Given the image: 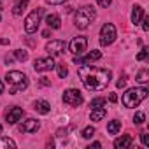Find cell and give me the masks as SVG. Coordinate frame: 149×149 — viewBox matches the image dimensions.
I'll return each instance as SVG.
<instances>
[{
	"label": "cell",
	"instance_id": "1",
	"mask_svg": "<svg viewBox=\"0 0 149 149\" xmlns=\"http://www.w3.org/2000/svg\"><path fill=\"white\" fill-rule=\"evenodd\" d=\"M79 77L84 83V86L88 90L93 91H102L109 86L112 74L109 68H100V67H88V65H81L79 67Z\"/></svg>",
	"mask_w": 149,
	"mask_h": 149
},
{
	"label": "cell",
	"instance_id": "2",
	"mask_svg": "<svg viewBox=\"0 0 149 149\" xmlns=\"http://www.w3.org/2000/svg\"><path fill=\"white\" fill-rule=\"evenodd\" d=\"M6 83L11 86V88H9V93H11V95H16V93H19V91L26 90V86H28V77L25 76L23 72H19V70H11V72L6 74Z\"/></svg>",
	"mask_w": 149,
	"mask_h": 149
},
{
	"label": "cell",
	"instance_id": "3",
	"mask_svg": "<svg viewBox=\"0 0 149 149\" xmlns=\"http://www.w3.org/2000/svg\"><path fill=\"white\" fill-rule=\"evenodd\" d=\"M147 88H130L126 90V93L123 95V105L128 107V109H133L137 107L142 100L147 98Z\"/></svg>",
	"mask_w": 149,
	"mask_h": 149
},
{
	"label": "cell",
	"instance_id": "4",
	"mask_svg": "<svg viewBox=\"0 0 149 149\" xmlns=\"http://www.w3.org/2000/svg\"><path fill=\"white\" fill-rule=\"evenodd\" d=\"M95 18H97L95 9H93L91 6H86V7H83V9H79V11L76 13L74 23H76V26H77L79 30H84V28H88V26L93 23Z\"/></svg>",
	"mask_w": 149,
	"mask_h": 149
},
{
	"label": "cell",
	"instance_id": "5",
	"mask_svg": "<svg viewBox=\"0 0 149 149\" xmlns=\"http://www.w3.org/2000/svg\"><path fill=\"white\" fill-rule=\"evenodd\" d=\"M42 14H44V9H42V7H37V9H33V11L25 18V30H26V33L37 32V28H39V25H40Z\"/></svg>",
	"mask_w": 149,
	"mask_h": 149
},
{
	"label": "cell",
	"instance_id": "6",
	"mask_svg": "<svg viewBox=\"0 0 149 149\" xmlns=\"http://www.w3.org/2000/svg\"><path fill=\"white\" fill-rule=\"evenodd\" d=\"M118 37V32H116V26L112 23H105L100 30V44L102 46H111Z\"/></svg>",
	"mask_w": 149,
	"mask_h": 149
},
{
	"label": "cell",
	"instance_id": "7",
	"mask_svg": "<svg viewBox=\"0 0 149 149\" xmlns=\"http://www.w3.org/2000/svg\"><path fill=\"white\" fill-rule=\"evenodd\" d=\"M63 102H65L67 105H70V107H79V105H83L84 98H83V95H81L79 90L70 88V90H65V93H63Z\"/></svg>",
	"mask_w": 149,
	"mask_h": 149
},
{
	"label": "cell",
	"instance_id": "8",
	"mask_svg": "<svg viewBox=\"0 0 149 149\" xmlns=\"http://www.w3.org/2000/svg\"><path fill=\"white\" fill-rule=\"evenodd\" d=\"M86 46H88V39L86 37H74L68 49L72 54H76V56H81L84 51H86Z\"/></svg>",
	"mask_w": 149,
	"mask_h": 149
},
{
	"label": "cell",
	"instance_id": "9",
	"mask_svg": "<svg viewBox=\"0 0 149 149\" xmlns=\"http://www.w3.org/2000/svg\"><path fill=\"white\" fill-rule=\"evenodd\" d=\"M65 47H67V44L63 40H60V39H54V40H51V42L46 44V51H47L49 56H60V54H63Z\"/></svg>",
	"mask_w": 149,
	"mask_h": 149
},
{
	"label": "cell",
	"instance_id": "10",
	"mask_svg": "<svg viewBox=\"0 0 149 149\" xmlns=\"http://www.w3.org/2000/svg\"><path fill=\"white\" fill-rule=\"evenodd\" d=\"M54 60H53V56H47V58H37L35 61H33V68L37 70V72H47V70H53L54 68Z\"/></svg>",
	"mask_w": 149,
	"mask_h": 149
},
{
	"label": "cell",
	"instance_id": "11",
	"mask_svg": "<svg viewBox=\"0 0 149 149\" xmlns=\"http://www.w3.org/2000/svg\"><path fill=\"white\" fill-rule=\"evenodd\" d=\"M40 128V123L37 121V119H26V121H23L21 125H19V132L21 133H35L37 130Z\"/></svg>",
	"mask_w": 149,
	"mask_h": 149
},
{
	"label": "cell",
	"instance_id": "12",
	"mask_svg": "<svg viewBox=\"0 0 149 149\" xmlns=\"http://www.w3.org/2000/svg\"><path fill=\"white\" fill-rule=\"evenodd\" d=\"M100 58H102V53H100V51H97V49H93V51H91V53H88L84 58L76 56V58H74V63H77V65H84V63L97 61V60H100Z\"/></svg>",
	"mask_w": 149,
	"mask_h": 149
},
{
	"label": "cell",
	"instance_id": "13",
	"mask_svg": "<svg viewBox=\"0 0 149 149\" xmlns=\"http://www.w3.org/2000/svg\"><path fill=\"white\" fill-rule=\"evenodd\" d=\"M23 114H25V111H23L21 107H13V109L7 112V116H6L7 125H16V123L23 118Z\"/></svg>",
	"mask_w": 149,
	"mask_h": 149
},
{
	"label": "cell",
	"instance_id": "14",
	"mask_svg": "<svg viewBox=\"0 0 149 149\" xmlns=\"http://www.w3.org/2000/svg\"><path fill=\"white\" fill-rule=\"evenodd\" d=\"M132 142H133L132 135H123V137H119V139L114 140V147L116 149H126V147L132 146Z\"/></svg>",
	"mask_w": 149,
	"mask_h": 149
},
{
	"label": "cell",
	"instance_id": "15",
	"mask_svg": "<svg viewBox=\"0 0 149 149\" xmlns=\"http://www.w3.org/2000/svg\"><path fill=\"white\" fill-rule=\"evenodd\" d=\"M33 109H35L39 114H49L51 105H49V102H46V100H37V102L33 104Z\"/></svg>",
	"mask_w": 149,
	"mask_h": 149
},
{
	"label": "cell",
	"instance_id": "16",
	"mask_svg": "<svg viewBox=\"0 0 149 149\" xmlns=\"http://www.w3.org/2000/svg\"><path fill=\"white\" fill-rule=\"evenodd\" d=\"M142 18H144V9L140 6H135L133 11H132V23L133 25H139L142 21Z\"/></svg>",
	"mask_w": 149,
	"mask_h": 149
},
{
	"label": "cell",
	"instance_id": "17",
	"mask_svg": "<svg viewBox=\"0 0 149 149\" xmlns=\"http://www.w3.org/2000/svg\"><path fill=\"white\" fill-rule=\"evenodd\" d=\"M105 114H107V111L104 107H95V109H91L90 118H91V121H102L105 118Z\"/></svg>",
	"mask_w": 149,
	"mask_h": 149
},
{
	"label": "cell",
	"instance_id": "18",
	"mask_svg": "<svg viewBox=\"0 0 149 149\" xmlns=\"http://www.w3.org/2000/svg\"><path fill=\"white\" fill-rule=\"evenodd\" d=\"M26 6H28V0H14L13 13H14L16 16H19V14H23V11L26 9Z\"/></svg>",
	"mask_w": 149,
	"mask_h": 149
},
{
	"label": "cell",
	"instance_id": "19",
	"mask_svg": "<svg viewBox=\"0 0 149 149\" xmlns=\"http://www.w3.org/2000/svg\"><path fill=\"white\" fill-rule=\"evenodd\" d=\"M46 23H47V26L53 28V30H58V28L61 26V23H60V16H58V14H49V16L46 18Z\"/></svg>",
	"mask_w": 149,
	"mask_h": 149
},
{
	"label": "cell",
	"instance_id": "20",
	"mask_svg": "<svg viewBox=\"0 0 149 149\" xmlns=\"http://www.w3.org/2000/svg\"><path fill=\"white\" fill-rule=\"evenodd\" d=\"M119 130H121V121H116V119H114V121H111V123L107 125V132H109L111 135H116Z\"/></svg>",
	"mask_w": 149,
	"mask_h": 149
},
{
	"label": "cell",
	"instance_id": "21",
	"mask_svg": "<svg viewBox=\"0 0 149 149\" xmlns=\"http://www.w3.org/2000/svg\"><path fill=\"white\" fill-rule=\"evenodd\" d=\"M6 147H11V149H14V147H16V142H14L13 139H7V137L0 139V149H6Z\"/></svg>",
	"mask_w": 149,
	"mask_h": 149
},
{
	"label": "cell",
	"instance_id": "22",
	"mask_svg": "<svg viewBox=\"0 0 149 149\" xmlns=\"http://www.w3.org/2000/svg\"><path fill=\"white\" fill-rule=\"evenodd\" d=\"M137 81H139V83H142V84L149 81V72H147V68H142V70L137 74Z\"/></svg>",
	"mask_w": 149,
	"mask_h": 149
},
{
	"label": "cell",
	"instance_id": "23",
	"mask_svg": "<svg viewBox=\"0 0 149 149\" xmlns=\"http://www.w3.org/2000/svg\"><path fill=\"white\" fill-rule=\"evenodd\" d=\"M54 68L58 70V76L63 79V77H67V74H68V68H67V65L65 63H58V65H54Z\"/></svg>",
	"mask_w": 149,
	"mask_h": 149
},
{
	"label": "cell",
	"instance_id": "24",
	"mask_svg": "<svg viewBox=\"0 0 149 149\" xmlns=\"http://www.w3.org/2000/svg\"><path fill=\"white\" fill-rule=\"evenodd\" d=\"M105 104H107V100H105V98H102V97H98V98H93L90 105H91V109H95V107H104Z\"/></svg>",
	"mask_w": 149,
	"mask_h": 149
},
{
	"label": "cell",
	"instance_id": "25",
	"mask_svg": "<svg viewBox=\"0 0 149 149\" xmlns=\"http://www.w3.org/2000/svg\"><path fill=\"white\" fill-rule=\"evenodd\" d=\"M14 56H16L19 61H26V60H28V53L23 51V49H16V51H14Z\"/></svg>",
	"mask_w": 149,
	"mask_h": 149
},
{
	"label": "cell",
	"instance_id": "26",
	"mask_svg": "<svg viewBox=\"0 0 149 149\" xmlns=\"http://www.w3.org/2000/svg\"><path fill=\"white\" fill-rule=\"evenodd\" d=\"M81 135H83L84 139H91V137L95 135V128H93V126H86V128L83 130V133H81Z\"/></svg>",
	"mask_w": 149,
	"mask_h": 149
},
{
	"label": "cell",
	"instance_id": "27",
	"mask_svg": "<svg viewBox=\"0 0 149 149\" xmlns=\"http://www.w3.org/2000/svg\"><path fill=\"white\" fill-rule=\"evenodd\" d=\"M144 119H146V114H144V112H137L135 118H133V123H135V125H142Z\"/></svg>",
	"mask_w": 149,
	"mask_h": 149
},
{
	"label": "cell",
	"instance_id": "28",
	"mask_svg": "<svg viewBox=\"0 0 149 149\" xmlns=\"http://www.w3.org/2000/svg\"><path fill=\"white\" fill-rule=\"evenodd\" d=\"M147 54H149V49H147V47H144V49L137 54V60H139V61H142V60H146V58H147Z\"/></svg>",
	"mask_w": 149,
	"mask_h": 149
},
{
	"label": "cell",
	"instance_id": "29",
	"mask_svg": "<svg viewBox=\"0 0 149 149\" xmlns=\"http://www.w3.org/2000/svg\"><path fill=\"white\" fill-rule=\"evenodd\" d=\"M140 140H142V144H144L146 147L149 146V135H147V133H140Z\"/></svg>",
	"mask_w": 149,
	"mask_h": 149
},
{
	"label": "cell",
	"instance_id": "30",
	"mask_svg": "<svg viewBox=\"0 0 149 149\" xmlns=\"http://www.w3.org/2000/svg\"><path fill=\"white\" fill-rule=\"evenodd\" d=\"M97 2H98L100 7H109V6L112 4V0H97Z\"/></svg>",
	"mask_w": 149,
	"mask_h": 149
},
{
	"label": "cell",
	"instance_id": "31",
	"mask_svg": "<svg viewBox=\"0 0 149 149\" xmlns=\"http://www.w3.org/2000/svg\"><path fill=\"white\" fill-rule=\"evenodd\" d=\"M142 30L144 32H149V18H144L142 19Z\"/></svg>",
	"mask_w": 149,
	"mask_h": 149
},
{
	"label": "cell",
	"instance_id": "32",
	"mask_svg": "<svg viewBox=\"0 0 149 149\" xmlns=\"http://www.w3.org/2000/svg\"><path fill=\"white\" fill-rule=\"evenodd\" d=\"M39 83H40V86H51V81H49L47 77H40Z\"/></svg>",
	"mask_w": 149,
	"mask_h": 149
},
{
	"label": "cell",
	"instance_id": "33",
	"mask_svg": "<svg viewBox=\"0 0 149 149\" xmlns=\"http://www.w3.org/2000/svg\"><path fill=\"white\" fill-rule=\"evenodd\" d=\"M116 86H118V88H125V86H126V77H121V79L116 83Z\"/></svg>",
	"mask_w": 149,
	"mask_h": 149
},
{
	"label": "cell",
	"instance_id": "34",
	"mask_svg": "<svg viewBox=\"0 0 149 149\" xmlns=\"http://www.w3.org/2000/svg\"><path fill=\"white\" fill-rule=\"evenodd\" d=\"M67 133H68V130H65V128H60V130L56 132V135H58V137H65Z\"/></svg>",
	"mask_w": 149,
	"mask_h": 149
},
{
	"label": "cell",
	"instance_id": "35",
	"mask_svg": "<svg viewBox=\"0 0 149 149\" xmlns=\"http://www.w3.org/2000/svg\"><path fill=\"white\" fill-rule=\"evenodd\" d=\"M46 2H47V4H53V6H54V4H65L67 0H46Z\"/></svg>",
	"mask_w": 149,
	"mask_h": 149
},
{
	"label": "cell",
	"instance_id": "36",
	"mask_svg": "<svg viewBox=\"0 0 149 149\" xmlns=\"http://www.w3.org/2000/svg\"><path fill=\"white\" fill-rule=\"evenodd\" d=\"M109 100L114 104V102H118V97H116V93H111V97H109Z\"/></svg>",
	"mask_w": 149,
	"mask_h": 149
},
{
	"label": "cell",
	"instance_id": "37",
	"mask_svg": "<svg viewBox=\"0 0 149 149\" xmlns=\"http://www.w3.org/2000/svg\"><path fill=\"white\" fill-rule=\"evenodd\" d=\"M93 147H102V144H100V142H93V144H91L88 149H93Z\"/></svg>",
	"mask_w": 149,
	"mask_h": 149
},
{
	"label": "cell",
	"instance_id": "38",
	"mask_svg": "<svg viewBox=\"0 0 149 149\" xmlns=\"http://www.w3.org/2000/svg\"><path fill=\"white\" fill-rule=\"evenodd\" d=\"M0 44H2V46H9V39H0Z\"/></svg>",
	"mask_w": 149,
	"mask_h": 149
},
{
	"label": "cell",
	"instance_id": "39",
	"mask_svg": "<svg viewBox=\"0 0 149 149\" xmlns=\"http://www.w3.org/2000/svg\"><path fill=\"white\" fill-rule=\"evenodd\" d=\"M72 9H74V7H70V6H65V9H63V11L68 14V13H72Z\"/></svg>",
	"mask_w": 149,
	"mask_h": 149
},
{
	"label": "cell",
	"instance_id": "40",
	"mask_svg": "<svg viewBox=\"0 0 149 149\" xmlns=\"http://www.w3.org/2000/svg\"><path fill=\"white\" fill-rule=\"evenodd\" d=\"M49 33H51L49 30H44V32H42V37H49Z\"/></svg>",
	"mask_w": 149,
	"mask_h": 149
},
{
	"label": "cell",
	"instance_id": "41",
	"mask_svg": "<svg viewBox=\"0 0 149 149\" xmlns=\"http://www.w3.org/2000/svg\"><path fill=\"white\" fill-rule=\"evenodd\" d=\"M13 60H14L13 56H6V61H7V63H13Z\"/></svg>",
	"mask_w": 149,
	"mask_h": 149
},
{
	"label": "cell",
	"instance_id": "42",
	"mask_svg": "<svg viewBox=\"0 0 149 149\" xmlns=\"http://www.w3.org/2000/svg\"><path fill=\"white\" fill-rule=\"evenodd\" d=\"M0 93H4V84H2V81H0Z\"/></svg>",
	"mask_w": 149,
	"mask_h": 149
},
{
	"label": "cell",
	"instance_id": "43",
	"mask_svg": "<svg viewBox=\"0 0 149 149\" xmlns=\"http://www.w3.org/2000/svg\"><path fill=\"white\" fill-rule=\"evenodd\" d=\"M0 133H2V125H0Z\"/></svg>",
	"mask_w": 149,
	"mask_h": 149
}]
</instances>
